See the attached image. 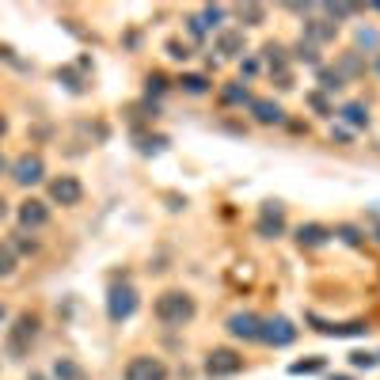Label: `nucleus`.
Masks as SVG:
<instances>
[{"label": "nucleus", "instance_id": "1", "mask_svg": "<svg viewBox=\"0 0 380 380\" xmlns=\"http://www.w3.org/2000/svg\"><path fill=\"white\" fill-rule=\"evenodd\" d=\"M152 312H156V320H160L164 327H187V323L198 316V304H194L190 293L168 289V293L156 296V308Z\"/></svg>", "mask_w": 380, "mask_h": 380}, {"label": "nucleus", "instance_id": "2", "mask_svg": "<svg viewBox=\"0 0 380 380\" xmlns=\"http://www.w3.org/2000/svg\"><path fill=\"white\" fill-rule=\"evenodd\" d=\"M34 339H39V316H34V312H20L15 323L8 327V354L23 358L27 350H31Z\"/></svg>", "mask_w": 380, "mask_h": 380}, {"label": "nucleus", "instance_id": "3", "mask_svg": "<svg viewBox=\"0 0 380 380\" xmlns=\"http://www.w3.org/2000/svg\"><path fill=\"white\" fill-rule=\"evenodd\" d=\"M137 289L129 282H122V285H110V293H107V316H110V323H126L129 316L137 312Z\"/></svg>", "mask_w": 380, "mask_h": 380}, {"label": "nucleus", "instance_id": "4", "mask_svg": "<svg viewBox=\"0 0 380 380\" xmlns=\"http://www.w3.org/2000/svg\"><path fill=\"white\" fill-rule=\"evenodd\" d=\"M8 171H12V179L20 183V187H34V183L46 179V160H42L39 152H23Z\"/></svg>", "mask_w": 380, "mask_h": 380}, {"label": "nucleus", "instance_id": "5", "mask_svg": "<svg viewBox=\"0 0 380 380\" xmlns=\"http://www.w3.org/2000/svg\"><path fill=\"white\" fill-rule=\"evenodd\" d=\"M255 232L263 240H274V236L285 232V206H282V202H263L258 221H255Z\"/></svg>", "mask_w": 380, "mask_h": 380}, {"label": "nucleus", "instance_id": "6", "mask_svg": "<svg viewBox=\"0 0 380 380\" xmlns=\"http://www.w3.org/2000/svg\"><path fill=\"white\" fill-rule=\"evenodd\" d=\"M50 202L53 206H80V198H84V187H80L77 175H58V179H50Z\"/></svg>", "mask_w": 380, "mask_h": 380}, {"label": "nucleus", "instance_id": "7", "mask_svg": "<svg viewBox=\"0 0 380 380\" xmlns=\"http://www.w3.org/2000/svg\"><path fill=\"white\" fill-rule=\"evenodd\" d=\"M126 380H168V365H164L160 358L137 354V358H129V365H126Z\"/></svg>", "mask_w": 380, "mask_h": 380}, {"label": "nucleus", "instance_id": "8", "mask_svg": "<svg viewBox=\"0 0 380 380\" xmlns=\"http://www.w3.org/2000/svg\"><path fill=\"white\" fill-rule=\"evenodd\" d=\"M225 327H228V335H232V339H244V342L263 339V320H258L255 312H232Z\"/></svg>", "mask_w": 380, "mask_h": 380}, {"label": "nucleus", "instance_id": "9", "mask_svg": "<svg viewBox=\"0 0 380 380\" xmlns=\"http://www.w3.org/2000/svg\"><path fill=\"white\" fill-rule=\"evenodd\" d=\"M240 369H244V358H240L236 350H228V346L213 350V354L206 358V373L209 376H236Z\"/></svg>", "mask_w": 380, "mask_h": 380}, {"label": "nucleus", "instance_id": "10", "mask_svg": "<svg viewBox=\"0 0 380 380\" xmlns=\"http://www.w3.org/2000/svg\"><path fill=\"white\" fill-rule=\"evenodd\" d=\"M15 217H20V228H23V232H39V228L50 225V206H46V202H39V198H27Z\"/></svg>", "mask_w": 380, "mask_h": 380}, {"label": "nucleus", "instance_id": "11", "mask_svg": "<svg viewBox=\"0 0 380 380\" xmlns=\"http://www.w3.org/2000/svg\"><path fill=\"white\" fill-rule=\"evenodd\" d=\"M293 339H296V327L285 316L263 320V339H258V342H270V346H289Z\"/></svg>", "mask_w": 380, "mask_h": 380}, {"label": "nucleus", "instance_id": "12", "mask_svg": "<svg viewBox=\"0 0 380 380\" xmlns=\"http://www.w3.org/2000/svg\"><path fill=\"white\" fill-rule=\"evenodd\" d=\"M255 114L258 126H282L285 122V110L274 103V99H251V107H247Z\"/></svg>", "mask_w": 380, "mask_h": 380}, {"label": "nucleus", "instance_id": "13", "mask_svg": "<svg viewBox=\"0 0 380 380\" xmlns=\"http://www.w3.org/2000/svg\"><path fill=\"white\" fill-rule=\"evenodd\" d=\"M217 53L221 58H240L244 53V31H232V27H225V31H217Z\"/></svg>", "mask_w": 380, "mask_h": 380}, {"label": "nucleus", "instance_id": "14", "mask_svg": "<svg viewBox=\"0 0 380 380\" xmlns=\"http://www.w3.org/2000/svg\"><path fill=\"white\" fill-rule=\"evenodd\" d=\"M339 34V23H327V20H304V42L320 46V42H331Z\"/></svg>", "mask_w": 380, "mask_h": 380}, {"label": "nucleus", "instance_id": "15", "mask_svg": "<svg viewBox=\"0 0 380 380\" xmlns=\"http://www.w3.org/2000/svg\"><path fill=\"white\" fill-rule=\"evenodd\" d=\"M327 240H331V228H323V225H301V228H296V244L308 247V251L323 247Z\"/></svg>", "mask_w": 380, "mask_h": 380}, {"label": "nucleus", "instance_id": "16", "mask_svg": "<svg viewBox=\"0 0 380 380\" xmlns=\"http://www.w3.org/2000/svg\"><path fill=\"white\" fill-rule=\"evenodd\" d=\"M335 72L342 80H358V77H365V58H361L358 50H350V53H342L339 65H335Z\"/></svg>", "mask_w": 380, "mask_h": 380}, {"label": "nucleus", "instance_id": "17", "mask_svg": "<svg viewBox=\"0 0 380 380\" xmlns=\"http://www.w3.org/2000/svg\"><path fill=\"white\" fill-rule=\"evenodd\" d=\"M221 103H228V107H251V91H247L244 80H232V84L221 88Z\"/></svg>", "mask_w": 380, "mask_h": 380}, {"label": "nucleus", "instance_id": "18", "mask_svg": "<svg viewBox=\"0 0 380 380\" xmlns=\"http://www.w3.org/2000/svg\"><path fill=\"white\" fill-rule=\"evenodd\" d=\"M263 61L270 65V77H274V72H285V69H289V53H285L282 42H266V46H263Z\"/></svg>", "mask_w": 380, "mask_h": 380}, {"label": "nucleus", "instance_id": "19", "mask_svg": "<svg viewBox=\"0 0 380 380\" xmlns=\"http://www.w3.org/2000/svg\"><path fill=\"white\" fill-rule=\"evenodd\" d=\"M53 380H88L84 365H77L72 358H58L53 361Z\"/></svg>", "mask_w": 380, "mask_h": 380}, {"label": "nucleus", "instance_id": "20", "mask_svg": "<svg viewBox=\"0 0 380 380\" xmlns=\"http://www.w3.org/2000/svg\"><path fill=\"white\" fill-rule=\"evenodd\" d=\"M339 118H342V122H350L354 129H365V126H369V110H365V103H346V107L339 110Z\"/></svg>", "mask_w": 380, "mask_h": 380}, {"label": "nucleus", "instance_id": "21", "mask_svg": "<svg viewBox=\"0 0 380 380\" xmlns=\"http://www.w3.org/2000/svg\"><path fill=\"white\" fill-rule=\"evenodd\" d=\"M236 20L244 23V27H258V23L266 20V8L263 4H240L236 8Z\"/></svg>", "mask_w": 380, "mask_h": 380}, {"label": "nucleus", "instance_id": "22", "mask_svg": "<svg viewBox=\"0 0 380 380\" xmlns=\"http://www.w3.org/2000/svg\"><path fill=\"white\" fill-rule=\"evenodd\" d=\"M8 247H12L15 258H20V255H34V251H39V240H31L27 232H15L12 240H8Z\"/></svg>", "mask_w": 380, "mask_h": 380}, {"label": "nucleus", "instance_id": "23", "mask_svg": "<svg viewBox=\"0 0 380 380\" xmlns=\"http://www.w3.org/2000/svg\"><path fill=\"white\" fill-rule=\"evenodd\" d=\"M179 84H183V91H187V96H206V91H209V80L202 77V72H187Z\"/></svg>", "mask_w": 380, "mask_h": 380}, {"label": "nucleus", "instance_id": "24", "mask_svg": "<svg viewBox=\"0 0 380 380\" xmlns=\"http://www.w3.org/2000/svg\"><path fill=\"white\" fill-rule=\"evenodd\" d=\"M293 58H296V61H304V65H320V46H312V42H304V39H301V42L293 46Z\"/></svg>", "mask_w": 380, "mask_h": 380}, {"label": "nucleus", "instance_id": "25", "mask_svg": "<svg viewBox=\"0 0 380 380\" xmlns=\"http://www.w3.org/2000/svg\"><path fill=\"white\" fill-rule=\"evenodd\" d=\"M323 331H327V335H335V339H361V335H365V323H346V327H323Z\"/></svg>", "mask_w": 380, "mask_h": 380}, {"label": "nucleus", "instance_id": "26", "mask_svg": "<svg viewBox=\"0 0 380 380\" xmlns=\"http://www.w3.org/2000/svg\"><path fill=\"white\" fill-rule=\"evenodd\" d=\"M15 263H20V258L12 255V247L0 244V277H12L15 274Z\"/></svg>", "mask_w": 380, "mask_h": 380}, {"label": "nucleus", "instance_id": "27", "mask_svg": "<svg viewBox=\"0 0 380 380\" xmlns=\"http://www.w3.org/2000/svg\"><path fill=\"white\" fill-rule=\"evenodd\" d=\"M342 84H346V80H342L335 69H320V91H339Z\"/></svg>", "mask_w": 380, "mask_h": 380}, {"label": "nucleus", "instance_id": "28", "mask_svg": "<svg viewBox=\"0 0 380 380\" xmlns=\"http://www.w3.org/2000/svg\"><path fill=\"white\" fill-rule=\"evenodd\" d=\"M323 12H327V23H335V20H346V15H354L358 4H323Z\"/></svg>", "mask_w": 380, "mask_h": 380}, {"label": "nucleus", "instance_id": "29", "mask_svg": "<svg viewBox=\"0 0 380 380\" xmlns=\"http://www.w3.org/2000/svg\"><path fill=\"white\" fill-rule=\"evenodd\" d=\"M202 27H206V31H213V27H221V20H225V8H202Z\"/></svg>", "mask_w": 380, "mask_h": 380}, {"label": "nucleus", "instance_id": "30", "mask_svg": "<svg viewBox=\"0 0 380 380\" xmlns=\"http://www.w3.org/2000/svg\"><path fill=\"white\" fill-rule=\"evenodd\" d=\"M320 369H323V358H308V361H293L289 373L301 376V373H320Z\"/></svg>", "mask_w": 380, "mask_h": 380}, {"label": "nucleus", "instance_id": "31", "mask_svg": "<svg viewBox=\"0 0 380 380\" xmlns=\"http://www.w3.org/2000/svg\"><path fill=\"white\" fill-rule=\"evenodd\" d=\"M358 46L376 50V46H380V31H373V27H361V31H358Z\"/></svg>", "mask_w": 380, "mask_h": 380}, {"label": "nucleus", "instance_id": "32", "mask_svg": "<svg viewBox=\"0 0 380 380\" xmlns=\"http://www.w3.org/2000/svg\"><path fill=\"white\" fill-rule=\"evenodd\" d=\"M308 103H312V110H316V114H335V110H331V103H327V96H323V91H312V96H308Z\"/></svg>", "mask_w": 380, "mask_h": 380}, {"label": "nucleus", "instance_id": "33", "mask_svg": "<svg viewBox=\"0 0 380 380\" xmlns=\"http://www.w3.org/2000/svg\"><path fill=\"white\" fill-rule=\"evenodd\" d=\"M168 53H171L175 61H187V58H190V46H187V42H175V39H171V42H168Z\"/></svg>", "mask_w": 380, "mask_h": 380}, {"label": "nucleus", "instance_id": "34", "mask_svg": "<svg viewBox=\"0 0 380 380\" xmlns=\"http://www.w3.org/2000/svg\"><path fill=\"white\" fill-rule=\"evenodd\" d=\"M380 358H373V354H350V365L354 369H373Z\"/></svg>", "mask_w": 380, "mask_h": 380}, {"label": "nucleus", "instance_id": "35", "mask_svg": "<svg viewBox=\"0 0 380 380\" xmlns=\"http://www.w3.org/2000/svg\"><path fill=\"white\" fill-rule=\"evenodd\" d=\"M339 236H342V240H346V244H354V247L361 244V232H358V228H354V225H342V228H339Z\"/></svg>", "mask_w": 380, "mask_h": 380}, {"label": "nucleus", "instance_id": "36", "mask_svg": "<svg viewBox=\"0 0 380 380\" xmlns=\"http://www.w3.org/2000/svg\"><path fill=\"white\" fill-rule=\"evenodd\" d=\"M164 88H168V80H164L160 72H156V77H148V96H160Z\"/></svg>", "mask_w": 380, "mask_h": 380}, {"label": "nucleus", "instance_id": "37", "mask_svg": "<svg viewBox=\"0 0 380 380\" xmlns=\"http://www.w3.org/2000/svg\"><path fill=\"white\" fill-rule=\"evenodd\" d=\"M274 84L282 88V91H289V88H293V72H289V69H285V72H274Z\"/></svg>", "mask_w": 380, "mask_h": 380}, {"label": "nucleus", "instance_id": "38", "mask_svg": "<svg viewBox=\"0 0 380 380\" xmlns=\"http://www.w3.org/2000/svg\"><path fill=\"white\" fill-rule=\"evenodd\" d=\"M58 77H61V80H69V88H72V91H84V84H80V77H77V72H72V69L58 72Z\"/></svg>", "mask_w": 380, "mask_h": 380}, {"label": "nucleus", "instance_id": "39", "mask_svg": "<svg viewBox=\"0 0 380 380\" xmlns=\"http://www.w3.org/2000/svg\"><path fill=\"white\" fill-rule=\"evenodd\" d=\"M187 31L194 34V39H202V34H206V27H202V20H198V15H190V20H187Z\"/></svg>", "mask_w": 380, "mask_h": 380}, {"label": "nucleus", "instance_id": "40", "mask_svg": "<svg viewBox=\"0 0 380 380\" xmlns=\"http://www.w3.org/2000/svg\"><path fill=\"white\" fill-rule=\"evenodd\" d=\"M240 69H244V77H255V72H258V61H255V58H244V61H240Z\"/></svg>", "mask_w": 380, "mask_h": 380}, {"label": "nucleus", "instance_id": "41", "mask_svg": "<svg viewBox=\"0 0 380 380\" xmlns=\"http://www.w3.org/2000/svg\"><path fill=\"white\" fill-rule=\"evenodd\" d=\"M8 168H12V164H8V160H4V152H0V175H4Z\"/></svg>", "mask_w": 380, "mask_h": 380}, {"label": "nucleus", "instance_id": "42", "mask_svg": "<svg viewBox=\"0 0 380 380\" xmlns=\"http://www.w3.org/2000/svg\"><path fill=\"white\" fill-rule=\"evenodd\" d=\"M4 133H8V118L0 114V137H4Z\"/></svg>", "mask_w": 380, "mask_h": 380}, {"label": "nucleus", "instance_id": "43", "mask_svg": "<svg viewBox=\"0 0 380 380\" xmlns=\"http://www.w3.org/2000/svg\"><path fill=\"white\" fill-rule=\"evenodd\" d=\"M4 213H8V202H4V198H0V217H4Z\"/></svg>", "mask_w": 380, "mask_h": 380}, {"label": "nucleus", "instance_id": "44", "mask_svg": "<svg viewBox=\"0 0 380 380\" xmlns=\"http://www.w3.org/2000/svg\"><path fill=\"white\" fill-rule=\"evenodd\" d=\"M27 380H46V376H42V373H31V376H27Z\"/></svg>", "mask_w": 380, "mask_h": 380}, {"label": "nucleus", "instance_id": "45", "mask_svg": "<svg viewBox=\"0 0 380 380\" xmlns=\"http://www.w3.org/2000/svg\"><path fill=\"white\" fill-rule=\"evenodd\" d=\"M376 72H380V58H376Z\"/></svg>", "mask_w": 380, "mask_h": 380}, {"label": "nucleus", "instance_id": "46", "mask_svg": "<svg viewBox=\"0 0 380 380\" xmlns=\"http://www.w3.org/2000/svg\"><path fill=\"white\" fill-rule=\"evenodd\" d=\"M0 320H4V308H0Z\"/></svg>", "mask_w": 380, "mask_h": 380}, {"label": "nucleus", "instance_id": "47", "mask_svg": "<svg viewBox=\"0 0 380 380\" xmlns=\"http://www.w3.org/2000/svg\"><path fill=\"white\" fill-rule=\"evenodd\" d=\"M376 240H380V232H376Z\"/></svg>", "mask_w": 380, "mask_h": 380}]
</instances>
